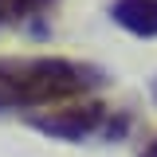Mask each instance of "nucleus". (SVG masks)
Returning a JSON list of instances; mask_svg holds the SVG:
<instances>
[{"instance_id": "f257e3e1", "label": "nucleus", "mask_w": 157, "mask_h": 157, "mask_svg": "<svg viewBox=\"0 0 157 157\" xmlns=\"http://www.w3.org/2000/svg\"><path fill=\"white\" fill-rule=\"evenodd\" d=\"M102 86H106V71L82 59H59V55L0 59V114L63 106V102L94 94Z\"/></svg>"}, {"instance_id": "f03ea898", "label": "nucleus", "mask_w": 157, "mask_h": 157, "mask_svg": "<svg viewBox=\"0 0 157 157\" xmlns=\"http://www.w3.org/2000/svg\"><path fill=\"white\" fill-rule=\"evenodd\" d=\"M28 122H32V130L55 137V141H94V137L114 141L130 126L126 114H114L110 106H102L94 98H82V102L75 98V102H63V106H47V110L32 114Z\"/></svg>"}, {"instance_id": "7ed1b4c3", "label": "nucleus", "mask_w": 157, "mask_h": 157, "mask_svg": "<svg viewBox=\"0 0 157 157\" xmlns=\"http://www.w3.org/2000/svg\"><path fill=\"white\" fill-rule=\"evenodd\" d=\"M110 20L118 28H126L130 36L153 39L157 36V0H114L110 4Z\"/></svg>"}, {"instance_id": "20e7f679", "label": "nucleus", "mask_w": 157, "mask_h": 157, "mask_svg": "<svg viewBox=\"0 0 157 157\" xmlns=\"http://www.w3.org/2000/svg\"><path fill=\"white\" fill-rule=\"evenodd\" d=\"M51 8H55V0H0V28L32 24V20H39Z\"/></svg>"}, {"instance_id": "39448f33", "label": "nucleus", "mask_w": 157, "mask_h": 157, "mask_svg": "<svg viewBox=\"0 0 157 157\" xmlns=\"http://www.w3.org/2000/svg\"><path fill=\"white\" fill-rule=\"evenodd\" d=\"M141 157H157V137L149 141V145H145V149H141Z\"/></svg>"}, {"instance_id": "423d86ee", "label": "nucleus", "mask_w": 157, "mask_h": 157, "mask_svg": "<svg viewBox=\"0 0 157 157\" xmlns=\"http://www.w3.org/2000/svg\"><path fill=\"white\" fill-rule=\"evenodd\" d=\"M149 94H153V102H157V78H153V82H149Z\"/></svg>"}]
</instances>
